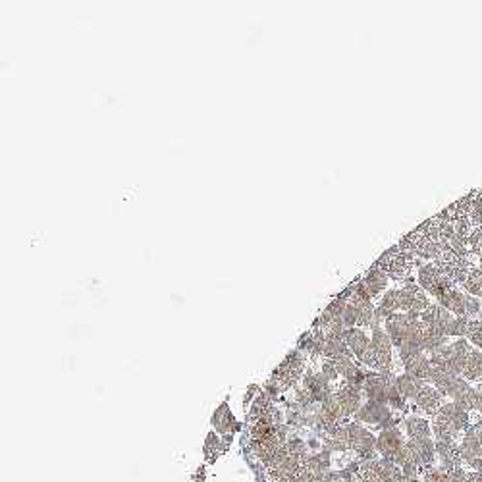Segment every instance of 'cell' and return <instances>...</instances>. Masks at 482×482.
Masks as SVG:
<instances>
[{"mask_svg":"<svg viewBox=\"0 0 482 482\" xmlns=\"http://www.w3.org/2000/svg\"><path fill=\"white\" fill-rule=\"evenodd\" d=\"M370 347L375 351V357H377V368L380 372H390V367H392V340L390 335L377 328L372 332V338H370Z\"/></svg>","mask_w":482,"mask_h":482,"instance_id":"obj_1","label":"cell"},{"mask_svg":"<svg viewBox=\"0 0 482 482\" xmlns=\"http://www.w3.org/2000/svg\"><path fill=\"white\" fill-rule=\"evenodd\" d=\"M344 338H346V344L347 347H349V351H351L357 359H361V357L365 355V351L370 347L367 334H365L361 328H349V330H346Z\"/></svg>","mask_w":482,"mask_h":482,"instance_id":"obj_2","label":"cell"},{"mask_svg":"<svg viewBox=\"0 0 482 482\" xmlns=\"http://www.w3.org/2000/svg\"><path fill=\"white\" fill-rule=\"evenodd\" d=\"M357 417H359V420H365V422H384V420L390 419V411L384 403L368 401L367 405L359 409Z\"/></svg>","mask_w":482,"mask_h":482,"instance_id":"obj_3","label":"cell"},{"mask_svg":"<svg viewBox=\"0 0 482 482\" xmlns=\"http://www.w3.org/2000/svg\"><path fill=\"white\" fill-rule=\"evenodd\" d=\"M417 405L427 413H438V409L442 407V394L438 390L430 388V386H422L419 392V396L415 398Z\"/></svg>","mask_w":482,"mask_h":482,"instance_id":"obj_4","label":"cell"},{"mask_svg":"<svg viewBox=\"0 0 482 482\" xmlns=\"http://www.w3.org/2000/svg\"><path fill=\"white\" fill-rule=\"evenodd\" d=\"M430 368H432V365H430V361L422 355V353L411 357L409 361H405V370H407V375L419 378V380H424V378L430 377Z\"/></svg>","mask_w":482,"mask_h":482,"instance_id":"obj_5","label":"cell"},{"mask_svg":"<svg viewBox=\"0 0 482 482\" xmlns=\"http://www.w3.org/2000/svg\"><path fill=\"white\" fill-rule=\"evenodd\" d=\"M396 386H398L399 394L403 396V398H417L419 396L420 388L424 386V382L422 380H419V378L411 377V375H403V377L396 378Z\"/></svg>","mask_w":482,"mask_h":482,"instance_id":"obj_6","label":"cell"},{"mask_svg":"<svg viewBox=\"0 0 482 482\" xmlns=\"http://www.w3.org/2000/svg\"><path fill=\"white\" fill-rule=\"evenodd\" d=\"M407 432L413 440H424L430 436V427L429 422L419 417H411L407 420Z\"/></svg>","mask_w":482,"mask_h":482,"instance_id":"obj_7","label":"cell"},{"mask_svg":"<svg viewBox=\"0 0 482 482\" xmlns=\"http://www.w3.org/2000/svg\"><path fill=\"white\" fill-rule=\"evenodd\" d=\"M212 424H214L216 430L222 432V434H228V432H230L231 427H233V417H231V413L228 411L226 405L218 407V411L214 413V417H212Z\"/></svg>","mask_w":482,"mask_h":482,"instance_id":"obj_8","label":"cell"}]
</instances>
